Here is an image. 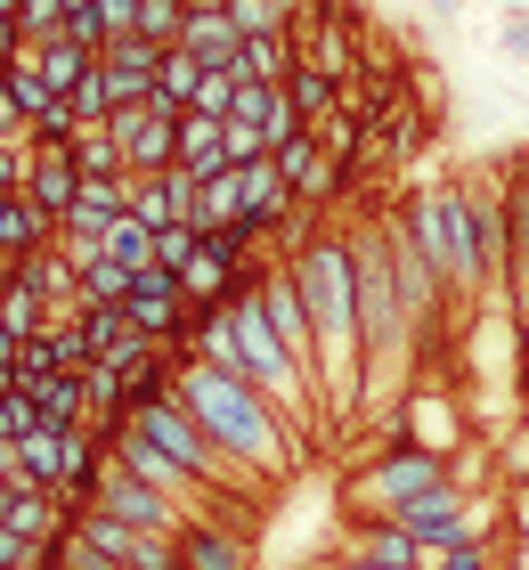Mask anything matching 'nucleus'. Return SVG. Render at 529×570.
I'll use <instances>...</instances> for the list:
<instances>
[{
	"label": "nucleus",
	"mask_w": 529,
	"mask_h": 570,
	"mask_svg": "<svg viewBox=\"0 0 529 570\" xmlns=\"http://www.w3.org/2000/svg\"><path fill=\"white\" fill-rule=\"evenodd\" d=\"M294 285L310 302V334H317V392H326V416L366 400V375H375V358H366V318H359V262H351V237H310L294 262Z\"/></svg>",
	"instance_id": "f257e3e1"
},
{
	"label": "nucleus",
	"mask_w": 529,
	"mask_h": 570,
	"mask_svg": "<svg viewBox=\"0 0 529 570\" xmlns=\"http://www.w3.org/2000/svg\"><path fill=\"white\" fill-rule=\"evenodd\" d=\"M172 392L188 400V416L221 440L236 464H253L261 481H294V473H302L294 424H285L245 375H221V367H204V358H179V367H172Z\"/></svg>",
	"instance_id": "f03ea898"
},
{
	"label": "nucleus",
	"mask_w": 529,
	"mask_h": 570,
	"mask_svg": "<svg viewBox=\"0 0 529 570\" xmlns=\"http://www.w3.org/2000/svg\"><path fill=\"white\" fill-rule=\"evenodd\" d=\"M351 262H359V318H366V358L375 375L400 367V351L415 343V318L400 302V277H391V213L351 228Z\"/></svg>",
	"instance_id": "7ed1b4c3"
},
{
	"label": "nucleus",
	"mask_w": 529,
	"mask_h": 570,
	"mask_svg": "<svg viewBox=\"0 0 529 570\" xmlns=\"http://www.w3.org/2000/svg\"><path fill=\"white\" fill-rule=\"evenodd\" d=\"M448 220H457V294L481 302L489 285H506V204H497L489 171L448 179Z\"/></svg>",
	"instance_id": "20e7f679"
},
{
	"label": "nucleus",
	"mask_w": 529,
	"mask_h": 570,
	"mask_svg": "<svg viewBox=\"0 0 529 570\" xmlns=\"http://www.w3.org/2000/svg\"><path fill=\"white\" fill-rule=\"evenodd\" d=\"M440 481H448V464H440L432 449H391L383 464H366V473L351 481V505L375 513V522H400V513H408L415 498H432Z\"/></svg>",
	"instance_id": "39448f33"
},
{
	"label": "nucleus",
	"mask_w": 529,
	"mask_h": 570,
	"mask_svg": "<svg viewBox=\"0 0 529 570\" xmlns=\"http://www.w3.org/2000/svg\"><path fill=\"white\" fill-rule=\"evenodd\" d=\"M90 513H115V522H130V530H155V538H188L196 522L179 513L164 489H147L139 473H123L115 456H106V473H98V498H90Z\"/></svg>",
	"instance_id": "423d86ee"
},
{
	"label": "nucleus",
	"mask_w": 529,
	"mask_h": 570,
	"mask_svg": "<svg viewBox=\"0 0 529 570\" xmlns=\"http://www.w3.org/2000/svg\"><path fill=\"white\" fill-rule=\"evenodd\" d=\"M106 131L123 139V164H130V179H164V171H179V115L172 107H123V115H106Z\"/></svg>",
	"instance_id": "0eeeda50"
},
{
	"label": "nucleus",
	"mask_w": 529,
	"mask_h": 570,
	"mask_svg": "<svg viewBox=\"0 0 529 570\" xmlns=\"http://www.w3.org/2000/svg\"><path fill=\"white\" fill-rule=\"evenodd\" d=\"M123 318H130V326H139V334H147V343H164V351H172V343H188V326L204 318V309L188 302V285H179L172 269H147L139 285H130V302H123Z\"/></svg>",
	"instance_id": "6e6552de"
},
{
	"label": "nucleus",
	"mask_w": 529,
	"mask_h": 570,
	"mask_svg": "<svg viewBox=\"0 0 529 570\" xmlns=\"http://www.w3.org/2000/svg\"><path fill=\"white\" fill-rule=\"evenodd\" d=\"M400 228H408V245L432 262V277L457 294V220H448V179H423V188L400 204Z\"/></svg>",
	"instance_id": "1a4fd4ad"
},
{
	"label": "nucleus",
	"mask_w": 529,
	"mask_h": 570,
	"mask_svg": "<svg viewBox=\"0 0 529 570\" xmlns=\"http://www.w3.org/2000/svg\"><path fill=\"white\" fill-rule=\"evenodd\" d=\"M74 538H82V547H98V554H115V562H130V570H179V538L130 530V522H115V513H82V522H74Z\"/></svg>",
	"instance_id": "9d476101"
},
{
	"label": "nucleus",
	"mask_w": 529,
	"mask_h": 570,
	"mask_svg": "<svg viewBox=\"0 0 529 570\" xmlns=\"http://www.w3.org/2000/svg\"><path fill=\"white\" fill-rule=\"evenodd\" d=\"M179 49H188L196 66H212V73H236V58H245V33H236V17L221 9V0H188Z\"/></svg>",
	"instance_id": "9b49d317"
},
{
	"label": "nucleus",
	"mask_w": 529,
	"mask_h": 570,
	"mask_svg": "<svg viewBox=\"0 0 529 570\" xmlns=\"http://www.w3.org/2000/svg\"><path fill=\"white\" fill-rule=\"evenodd\" d=\"M74 196H82V164H74L66 147H41V155H33V171H25V204H41L49 220H66V213H74Z\"/></svg>",
	"instance_id": "f8f14e48"
},
{
	"label": "nucleus",
	"mask_w": 529,
	"mask_h": 570,
	"mask_svg": "<svg viewBox=\"0 0 529 570\" xmlns=\"http://www.w3.org/2000/svg\"><path fill=\"white\" fill-rule=\"evenodd\" d=\"M17 66H25V73H41V82L58 90V98H74V90H82L90 73H98V58H90V49H74L66 33H58V41H41V49H17Z\"/></svg>",
	"instance_id": "ddd939ff"
},
{
	"label": "nucleus",
	"mask_w": 529,
	"mask_h": 570,
	"mask_svg": "<svg viewBox=\"0 0 529 570\" xmlns=\"http://www.w3.org/2000/svg\"><path fill=\"white\" fill-rule=\"evenodd\" d=\"M179 171H188V179L236 171V164H228V122H221V115H179Z\"/></svg>",
	"instance_id": "4468645a"
},
{
	"label": "nucleus",
	"mask_w": 529,
	"mask_h": 570,
	"mask_svg": "<svg viewBox=\"0 0 529 570\" xmlns=\"http://www.w3.org/2000/svg\"><path fill=\"white\" fill-rule=\"evenodd\" d=\"M342 554L351 562H383V570H423V538H408L400 522H366V530H351Z\"/></svg>",
	"instance_id": "2eb2a0df"
},
{
	"label": "nucleus",
	"mask_w": 529,
	"mask_h": 570,
	"mask_svg": "<svg viewBox=\"0 0 529 570\" xmlns=\"http://www.w3.org/2000/svg\"><path fill=\"white\" fill-rule=\"evenodd\" d=\"M179 570H245V530L196 522L188 538H179Z\"/></svg>",
	"instance_id": "dca6fc26"
},
{
	"label": "nucleus",
	"mask_w": 529,
	"mask_h": 570,
	"mask_svg": "<svg viewBox=\"0 0 529 570\" xmlns=\"http://www.w3.org/2000/svg\"><path fill=\"white\" fill-rule=\"evenodd\" d=\"M204 82H212V66H196L188 49H164V73H155V107H172V115H196Z\"/></svg>",
	"instance_id": "f3484780"
},
{
	"label": "nucleus",
	"mask_w": 529,
	"mask_h": 570,
	"mask_svg": "<svg viewBox=\"0 0 529 570\" xmlns=\"http://www.w3.org/2000/svg\"><path fill=\"white\" fill-rule=\"evenodd\" d=\"M302 66V49L294 33H277V41H245V58H236V82H253V90H285V73Z\"/></svg>",
	"instance_id": "a211bd4d"
},
{
	"label": "nucleus",
	"mask_w": 529,
	"mask_h": 570,
	"mask_svg": "<svg viewBox=\"0 0 529 570\" xmlns=\"http://www.w3.org/2000/svg\"><path fill=\"white\" fill-rule=\"evenodd\" d=\"M41 245H58V220H49L41 204L9 196V213H0V253H9V262H25V253H41Z\"/></svg>",
	"instance_id": "6ab92c4d"
},
{
	"label": "nucleus",
	"mask_w": 529,
	"mask_h": 570,
	"mask_svg": "<svg viewBox=\"0 0 529 570\" xmlns=\"http://www.w3.org/2000/svg\"><path fill=\"white\" fill-rule=\"evenodd\" d=\"M98 262H115V269H130V277H147L155 269V228H139V220H106L98 228Z\"/></svg>",
	"instance_id": "aec40b11"
},
{
	"label": "nucleus",
	"mask_w": 529,
	"mask_h": 570,
	"mask_svg": "<svg viewBox=\"0 0 529 570\" xmlns=\"http://www.w3.org/2000/svg\"><path fill=\"white\" fill-rule=\"evenodd\" d=\"M66 155L82 164V179H130V164H123V139L106 131V122H82V131L66 139Z\"/></svg>",
	"instance_id": "412c9836"
},
{
	"label": "nucleus",
	"mask_w": 529,
	"mask_h": 570,
	"mask_svg": "<svg viewBox=\"0 0 529 570\" xmlns=\"http://www.w3.org/2000/svg\"><path fill=\"white\" fill-rule=\"evenodd\" d=\"M285 98L302 107V122H326V115L351 107V90H342L334 73H317V66H294V73H285Z\"/></svg>",
	"instance_id": "4be33fe9"
},
{
	"label": "nucleus",
	"mask_w": 529,
	"mask_h": 570,
	"mask_svg": "<svg viewBox=\"0 0 529 570\" xmlns=\"http://www.w3.org/2000/svg\"><path fill=\"white\" fill-rule=\"evenodd\" d=\"M41 326H49V302L25 277H9V285H0V334H9V343H33Z\"/></svg>",
	"instance_id": "5701e85b"
},
{
	"label": "nucleus",
	"mask_w": 529,
	"mask_h": 570,
	"mask_svg": "<svg viewBox=\"0 0 529 570\" xmlns=\"http://www.w3.org/2000/svg\"><path fill=\"white\" fill-rule=\"evenodd\" d=\"M179 24H188V0H147V9H139V41L179 49Z\"/></svg>",
	"instance_id": "b1692460"
},
{
	"label": "nucleus",
	"mask_w": 529,
	"mask_h": 570,
	"mask_svg": "<svg viewBox=\"0 0 529 570\" xmlns=\"http://www.w3.org/2000/svg\"><path fill=\"white\" fill-rule=\"evenodd\" d=\"M17 24H25V49L58 41L66 33V0H17Z\"/></svg>",
	"instance_id": "393cba45"
},
{
	"label": "nucleus",
	"mask_w": 529,
	"mask_h": 570,
	"mask_svg": "<svg viewBox=\"0 0 529 570\" xmlns=\"http://www.w3.org/2000/svg\"><path fill=\"white\" fill-rule=\"evenodd\" d=\"M41 424V407H33V392H17V383H0V440H25Z\"/></svg>",
	"instance_id": "a878e982"
},
{
	"label": "nucleus",
	"mask_w": 529,
	"mask_h": 570,
	"mask_svg": "<svg viewBox=\"0 0 529 570\" xmlns=\"http://www.w3.org/2000/svg\"><path fill=\"white\" fill-rule=\"evenodd\" d=\"M41 139H0V196H25V171H33Z\"/></svg>",
	"instance_id": "bb28decb"
},
{
	"label": "nucleus",
	"mask_w": 529,
	"mask_h": 570,
	"mask_svg": "<svg viewBox=\"0 0 529 570\" xmlns=\"http://www.w3.org/2000/svg\"><path fill=\"white\" fill-rule=\"evenodd\" d=\"M196 245H204L196 228H164V237H155V269H172V277H179V269L196 262Z\"/></svg>",
	"instance_id": "cd10ccee"
},
{
	"label": "nucleus",
	"mask_w": 529,
	"mask_h": 570,
	"mask_svg": "<svg viewBox=\"0 0 529 570\" xmlns=\"http://www.w3.org/2000/svg\"><path fill=\"white\" fill-rule=\"evenodd\" d=\"M423 570H489V547H423Z\"/></svg>",
	"instance_id": "c85d7f7f"
},
{
	"label": "nucleus",
	"mask_w": 529,
	"mask_h": 570,
	"mask_svg": "<svg viewBox=\"0 0 529 570\" xmlns=\"http://www.w3.org/2000/svg\"><path fill=\"white\" fill-rule=\"evenodd\" d=\"M49 547H33V538H17V530H0V570H41Z\"/></svg>",
	"instance_id": "c756f323"
},
{
	"label": "nucleus",
	"mask_w": 529,
	"mask_h": 570,
	"mask_svg": "<svg viewBox=\"0 0 529 570\" xmlns=\"http://www.w3.org/2000/svg\"><path fill=\"white\" fill-rule=\"evenodd\" d=\"M506 58L529 66V17H506Z\"/></svg>",
	"instance_id": "7c9ffc66"
},
{
	"label": "nucleus",
	"mask_w": 529,
	"mask_h": 570,
	"mask_svg": "<svg viewBox=\"0 0 529 570\" xmlns=\"http://www.w3.org/2000/svg\"><path fill=\"white\" fill-rule=\"evenodd\" d=\"M334 570H383V562H351V554H342V562H334Z\"/></svg>",
	"instance_id": "2f4dec72"
},
{
	"label": "nucleus",
	"mask_w": 529,
	"mask_h": 570,
	"mask_svg": "<svg viewBox=\"0 0 529 570\" xmlns=\"http://www.w3.org/2000/svg\"><path fill=\"white\" fill-rule=\"evenodd\" d=\"M0 213H9V196H0Z\"/></svg>",
	"instance_id": "473e14b6"
},
{
	"label": "nucleus",
	"mask_w": 529,
	"mask_h": 570,
	"mask_svg": "<svg viewBox=\"0 0 529 570\" xmlns=\"http://www.w3.org/2000/svg\"><path fill=\"white\" fill-rule=\"evenodd\" d=\"M139 9H147V0H139Z\"/></svg>",
	"instance_id": "72a5a7b5"
}]
</instances>
